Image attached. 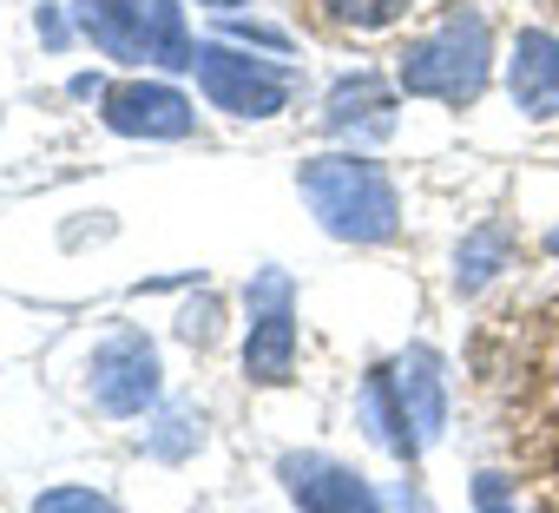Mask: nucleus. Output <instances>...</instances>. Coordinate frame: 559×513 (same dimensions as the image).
<instances>
[{
	"label": "nucleus",
	"instance_id": "f257e3e1",
	"mask_svg": "<svg viewBox=\"0 0 559 513\" xmlns=\"http://www.w3.org/2000/svg\"><path fill=\"white\" fill-rule=\"evenodd\" d=\"M297 184H304V204L317 211V224L343 243H389L402 230L395 178L362 152H323L297 171Z\"/></svg>",
	"mask_w": 559,
	"mask_h": 513
},
{
	"label": "nucleus",
	"instance_id": "f03ea898",
	"mask_svg": "<svg viewBox=\"0 0 559 513\" xmlns=\"http://www.w3.org/2000/svg\"><path fill=\"white\" fill-rule=\"evenodd\" d=\"M493 73V34L480 14H448L428 40H415L395 67L408 99H435V106H474L480 86Z\"/></svg>",
	"mask_w": 559,
	"mask_h": 513
},
{
	"label": "nucleus",
	"instance_id": "7ed1b4c3",
	"mask_svg": "<svg viewBox=\"0 0 559 513\" xmlns=\"http://www.w3.org/2000/svg\"><path fill=\"white\" fill-rule=\"evenodd\" d=\"M80 34L106 60H145L165 73L198 60V40L185 27L178 0H80Z\"/></svg>",
	"mask_w": 559,
	"mask_h": 513
},
{
	"label": "nucleus",
	"instance_id": "20e7f679",
	"mask_svg": "<svg viewBox=\"0 0 559 513\" xmlns=\"http://www.w3.org/2000/svg\"><path fill=\"white\" fill-rule=\"evenodd\" d=\"M211 112H230V119H276L297 93V73L276 67V60H250L224 40H198V60H191Z\"/></svg>",
	"mask_w": 559,
	"mask_h": 513
},
{
	"label": "nucleus",
	"instance_id": "39448f33",
	"mask_svg": "<svg viewBox=\"0 0 559 513\" xmlns=\"http://www.w3.org/2000/svg\"><path fill=\"white\" fill-rule=\"evenodd\" d=\"M86 395L99 415H145L158 402V349L139 330H119L86 362Z\"/></svg>",
	"mask_w": 559,
	"mask_h": 513
},
{
	"label": "nucleus",
	"instance_id": "423d86ee",
	"mask_svg": "<svg viewBox=\"0 0 559 513\" xmlns=\"http://www.w3.org/2000/svg\"><path fill=\"white\" fill-rule=\"evenodd\" d=\"M99 119L119 132V139H185L198 126L191 99L165 80H126V86H106L99 93Z\"/></svg>",
	"mask_w": 559,
	"mask_h": 513
},
{
	"label": "nucleus",
	"instance_id": "0eeeda50",
	"mask_svg": "<svg viewBox=\"0 0 559 513\" xmlns=\"http://www.w3.org/2000/svg\"><path fill=\"white\" fill-rule=\"evenodd\" d=\"M276 474H284V493L297 500V513H382V493L330 454H284Z\"/></svg>",
	"mask_w": 559,
	"mask_h": 513
},
{
	"label": "nucleus",
	"instance_id": "6e6552de",
	"mask_svg": "<svg viewBox=\"0 0 559 513\" xmlns=\"http://www.w3.org/2000/svg\"><path fill=\"white\" fill-rule=\"evenodd\" d=\"M389 382L402 395V415L415 428V448H435L441 428H448V375H441V356L415 343V349H402L389 362Z\"/></svg>",
	"mask_w": 559,
	"mask_h": 513
},
{
	"label": "nucleus",
	"instance_id": "1a4fd4ad",
	"mask_svg": "<svg viewBox=\"0 0 559 513\" xmlns=\"http://www.w3.org/2000/svg\"><path fill=\"white\" fill-rule=\"evenodd\" d=\"M507 93L526 119H559V34H546V27L513 34Z\"/></svg>",
	"mask_w": 559,
	"mask_h": 513
},
{
	"label": "nucleus",
	"instance_id": "9d476101",
	"mask_svg": "<svg viewBox=\"0 0 559 513\" xmlns=\"http://www.w3.org/2000/svg\"><path fill=\"white\" fill-rule=\"evenodd\" d=\"M395 126V93L376 73H349L323 99V132L330 139H382Z\"/></svg>",
	"mask_w": 559,
	"mask_h": 513
},
{
	"label": "nucleus",
	"instance_id": "9b49d317",
	"mask_svg": "<svg viewBox=\"0 0 559 513\" xmlns=\"http://www.w3.org/2000/svg\"><path fill=\"white\" fill-rule=\"evenodd\" d=\"M243 375L276 389L297 375V317L290 303H270V310H250V336H243Z\"/></svg>",
	"mask_w": 559,
	"mask_h": 513
},
{
	"label": "nucleus",
	"instance_id": "f8f14e48",
	"mask_svg": "<svg viewBox=\"0 0 559 513\" xmlns=\"http://www.w3.org/2000/svg\"><path fill=\"white\" fill-rule=\"evenodd\" d=\"M362 428H369V441L382 448V454H395V461H415L421 448H415V428H408V415H402V395H395V382H389V369H376L369 382H362Z\"/></svg>",
	"mask_w": 559,
	"mask_h": 513
},
{
	"label": "nucleus",
	"instance_id": "ddd939ff",
	"mask_svg": "<svg viewBox=\"0 0 559 513\" xmlns=\"http://www.w3.org/2000/svg\"><path fill=\"white\" fill-rule=\"evenodd\" d=\"M507 256H513V237H507V224H474L467 237H461V250H454V290L461 297H474V290H487L500 271H507Z\"/></svg>",
	"mask_w": 559,
	"mask_h": 513
},
{
	"label": "nucleus",
	"instance_id": "4468645a",
	"mask_svg": "<svg viewBox=\"0 0 559 513\" xmlns=\"http://www.w3.org/2000/svg\"><path fill=\"white\" fill-rule=\"evenodd\" d=\"M323 14L336 27H356V34H382L408 14V0H323Z\"/></svg>",
	"mask_w": 559,
	"mask_h": 513
},
{
	"label": "nucleus",
	"instance_id": "2eb2a0df",
	"mask_svg": "<svg viewBox=\"0 0 559 513\" xmlns=\"http://www.w3.org/2000/svg\"><path fill=\"white\" fill-rule=\"evenodd\" d=\"M198 441H204V421H198L191 408H171V415H165V434H145V448H152L158 461H178V454H191Z\"/></svg>",
	"mask_w": 559,
	"mask_h": 513
},
{
	"label": "nucleus",
	"instance_id": "dca6fc26",
	"mask_svg": "<svg viewBox=\"0 0 559 513\" xmlns=\"http://www.w3.org/2000/svg\"><path fill=\"white\" fill-rule=\"evenodd\" d=\"M34 513H119V506L106 493H93V487H47L34 500Z\"/></svg>",
	"mask_w": 559,
	"mask_h": 513
},
{
	"label": "nucleus",
	"instance_id": "f3484780",
	"mask_svg": "<svg viewBox=\"0 0 559 513\" xmlns=\"http://www.w3.org/2000/svg\"><path fill=\"white\" fill-rule=\"evenodd\" d=\"M474 506H480V513H513L507 480H500V474H480V480H474Z\"/></svg>",
	"mask_w": 559,
	"mask_h": 513
},
{
	"label": "nucleus",
	"instance_id": "a211bd4d",
	"mask_svg": "<svg viewBox=\"0 0 559 513\" xmlns=\"http://www.w3.org/2000/svg\"><path fill=\"white\" fill-rule=\"evenodd\" d=\"M198 8H243V0H198Z\"/></svg>",
	"mask_w": 559,
	"mask_h": 513
},
{
	"label": "nucleus",
	"instance_id": "6ab92c4d",
	"mask_svg": "<svg viewBox=\"0 0 559 513\" xmlns=\"http://www.w3.org/2000/svg\"><path fill=\"white\" fill-rule=\"evenodd\" d=\"M546 250H552V256H559V230H552V237H546Z\"/></svg>",
	"mask_w": 559,
	"mask_h": 513
}]
</instances>
